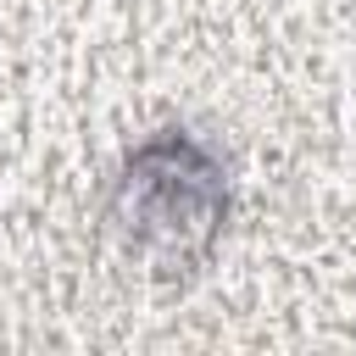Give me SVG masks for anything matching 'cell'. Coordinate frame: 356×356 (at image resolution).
I'll list each match as a JSON object with an SVG mask.
<instances>
[{"label":"cell","instance_id":"obj_1","mask_svg":"<svg viewBox=\"0 0 356 356\" xmlns=\"http://www.w3.org/2000/svg\"><path fill=\"white\" fill-rule=\"evenodd\" d=\"M106 239L122 261H134L156 284H189L222 245L234 222V172L228 156L184 128L167 122L122 150L100 195Z\"/></svg>","mask_w":356,"mask_h":356}]
</instances>
